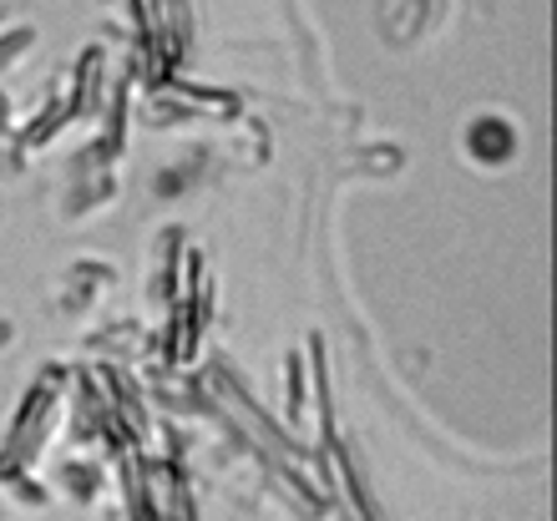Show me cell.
Returning a JSON list of instances; mask_svg holds the SVG:
<instances>
[{
  "mask_svg": "<svg viewBox=\"0 0 557 521\" xmlns=\"http://www.w3.org/2000/svg\"><path fill=\"white\" fill-rule=\"evenodd\" d=\"M66 385H72V370H57V364H46L41 375L30 380V390L21 395V406L5 425V441H0V476L30 471L41 461L46 441L61 431V415H66Z\"/></svg>",
  "mask_w": 557,
  "mask_h": 521,
  "instance_id": "obj_1",
  "label": "cell"
},
{
  "mask_svg": "<svg viewBox=\"0 0 557 521\" xmlns=\"http://www.w3.org/2000/svg\"><path fill=\"white\" fill-rule=\"evenodd\" d=\"M461 152H467L476 168L497 173V168H512V162H517V152H522V137H517L512 116L482 112V116H471L467 127H461Z\"/></svg>",
  "mask_w": 557,
  "mask_h": 521,
  "instance_id": "obj_2",
  "label": "cell"
},
{
  "mask_svg": "<svg viewBox=\"0 0 557 521\" xmlns=\"http://www.w3.org/2000/svg\"><path fill=\"white\" fill-rule=\"evenodd\" d=\"M107 284H112V263H97V259L72 263V269H66V289H61V309H66V314H87L107 294Z\"/></svg>",
  "mask_w": 557,
  "mask_h": 521,
  "instance_id": "obj_3",
  "label": "cell"
},
{
  "mask_svg": "<svg viewBox=\"0 0 557 521\" xmlns=\"http://www.w3.org/2000/svg\"><path fill=\"white\" fill-rule=\"evenodd\" d=\"M102 486H107V466L97 456H87V450H76V456H66L57 466V492L82 501V507H91L102 496Z\"/></svg>",
  "mask_w": 557,
  "mask_h": 521,
  "instance_id": "obj_4",
  "label": "cell"
},
{
  "mask_svg": "<svg viewBox=\"0 0 557 521\" xmlns=\"http://www.w3.org/2000/svg\"><path fill=\"white\" fill-rule=\"evenodd\" d=\"M112 198H117V177H112V173L72 177L66 203H61V218H87V213H97V208H107Z\"/></svg>",
  "mask_w": 557,
  "mask_h": 521,
  "instance_id": "obj_5",
  "label": "cell"
},
{
  "mask_svg": "<svg viewBox=\"0 0 557 521\" xmlns=\"http://www.w3.org/2000/svg\"><path fill=\"white\" fill-rule=\"evenodd\" d=\"M203 158H208V152H188L183 162H173V168H162V173L152 177V193H158V198H183V193H188L193 183L203 177V168H208Z\"/></svg>",
  "mask_w": 557,
  "mask_h": 521,
  "instance_id": "obj_6",
  "label": "cell"
},
{
  "mask_svg": "<svg viewBox=\"0 0 557 521\" xmlns=\"http://www.w3.org/2000/svg\"><path fill=\"white\" fill-rule=\"evenodd\" d=\"M30 46H36V30H30V26L0 30V72H11L15 61H26V57H30Z\"/></svg>",
  "mask_w": 557,
  "mask_h": 521,
  "instance_id": "obj_7",
  "label": "cell"
},
{
  "mask_svg": "<svg viewBox=\"0 0 557 521\" xmlns=\"http://www.w3.org/2000/svg\"><path fill=\"white\" fill-rule=\"evenodd\" d=\"M15 132V107H11V97L0 91V137H11Z\"/></svg>",
  "mask_w": 557,
  "mask_h": 521,
  "instance_id": "obj_8",
  "label": "cell"
},
{
  "mask_svg": "<svg viewBox=\"0 0 557 521\" xmlns=\"http://www.w3.org/2000/svg\"><path fill=\"white\" fill-rule=\"evenodd\" d=\"M5 345H15V324H11V319H0V349H5Z\"/></svg>",
  "mask_w": 557,
  "mask_h": 521,
  "instance_id": "obj_9",
  "label": "cell"
}]
</instances>
